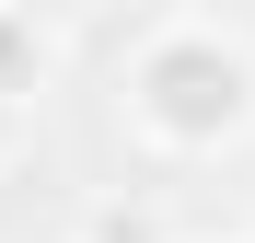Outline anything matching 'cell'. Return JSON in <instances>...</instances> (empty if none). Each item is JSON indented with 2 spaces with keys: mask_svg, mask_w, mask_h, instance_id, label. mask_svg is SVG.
<instances>
[{
  "mask_svg": "<svg viewBox=\"0 0 255 243\" xmlns=\"http://www.w3.org/2000/svg\"><path fill=\"white\" fill-rule=\"evenodd\" d=\"M116 104L162 162H221L255 139V47L221 12H162L116 70Z\"/></svg>",
  "mask_w": 255,
  "mask_h": 243,
  "instance_id": "obj_1",
  "label": "cell"
},
{
  "mask_svg": "<svg viewBox=\"0 0 255 243\" xmlns=\"http://www.w3.org/2000/svg\"><path fill=\"white\" fill-rule=\"evenodd\" d=\"M35 81H47V23H35V12H23V0H0V93H12V104H23V93H35Z\"/></svg>",
  "mask_w": 255,
  "mask_h": 243,
  "instance_id": "obj_2",
  "label": "cell"
},
{
  "mask_svg": "<svg viewBox=\"0 0 255 243\" xmlns=\"http://www.w3.org/2000/svg\"><path fill=\"white\" fill-rule=\"evenodd\" d=\"M81 243H174V232H162L151 197H93L81 209Z\"/></svg>",
  "mask_w": 255,
  "mask_h": 243,
  "instance_id": "obj_3",
  "label": "cell"
},
{
  "mask_svg": "<svg viewBox=\"0 0 255 243\" xmlns=\"http://www.w3.org/2000/svg\"><path fill=\"white\" fill-rule=\"evenodd\" d=\"M12 151H23V104L0 93V162H12Z\"/></svg>",
  "mask_w": 255,
  "mask_h": 243,
  "instance_id": "obj_4",
  "label": "cell"
},
{
  "mask_svg": "<svg viewBox=\"0 0 255 243\" xmlns=\"http://www.w3.org/2000/svg\"><path fill=\"white\" fill-rule=\"evenodd\" d=\"M244 243H255V220H244Z\"/></svg>",
  "mask_w": 255,
  "mask_h": 243,
  "instance_id": "obj_5",
  "label": "cell"
},
{
  "mask_svg": "<svg viewBox=\"0 0 255 243\" xmlns=\"http://www.w3.org/2000/svg\"><path fill=\"white\" fill-rule=\"evenodd\" d=\"M70 243H81V232H70Z\"/></svg>",
  "mask_w": 255,
  "mask_h": 243,
  "instance_id": "obj_6",
  "label": "cell"
}]
</instances>
